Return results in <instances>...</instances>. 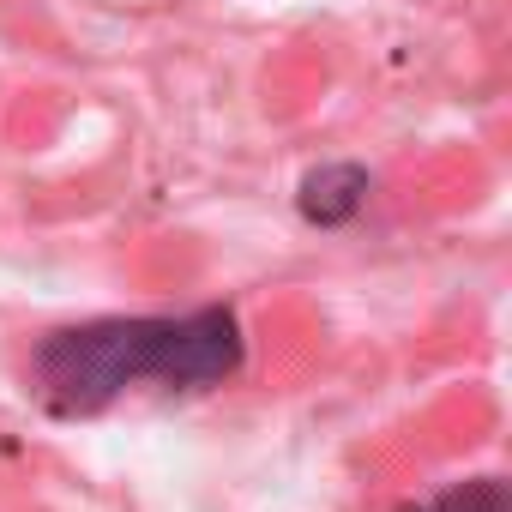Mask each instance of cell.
Returning a JSON list of instances; mask_svg holds the SVG:
<instances>
[{
	"instance_id": "cell-1",
	"label": "cell",
	"mask_w": 512,
	"mask_h": 512,
	"mask_svg": "<svg viewBox=\"0 0 512 512\" xmlns=\"http://www.w3.org/2000/svg\"><path fill=\"white\" fill-rule=\"evenodd\" d=\"M241 362V326L229 308L181 320H97L55 332L37 350V380L61 410H103L127 386H211Z\"/></svg>"
},
{
	"instance_id": "cell-2",
	"label": "cell",
	"mask_w": 512,
	"mask_h": 512,
	"mask_svg": "<svg viewBox=\"0 0 512 512\" xmlns=\"http://www.w3.org/2000/svg\"><path fill=\"white\" fill-rule=\"evenodd\" d=\"M434 512H506V494L500 482H470V488H452Z\"/></svg>"
}]
</instances>
